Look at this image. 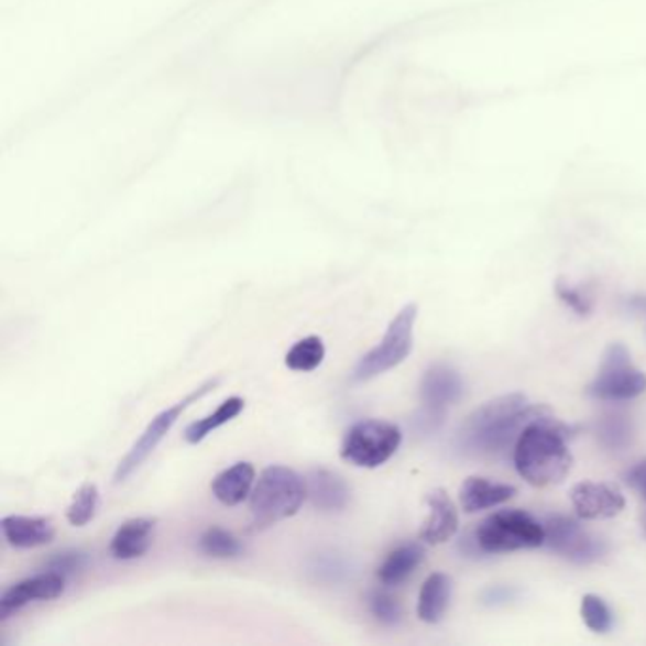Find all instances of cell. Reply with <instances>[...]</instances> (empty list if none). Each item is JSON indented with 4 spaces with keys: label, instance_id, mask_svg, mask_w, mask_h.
<instances>
[{
    "label": "cell",
    "instance_id": "277c9868",
    "mask_svg": "<svg viewBox=\"0 0 646 646\" xmlns=\"http://www.w3.org/2000/svg\"><path fill=\"white\" fill-rule=\"evenodd\" d=\"M415 320L417 306L408 304L402 307L395 319L388 322L383 340L372 351H368L354 368V382H370L408 359L414 349Z\"/></svg>",
    "mask_w": 646,
    "mask_h": 646
},
{
    "label": "cell",
    "instance_id": "7a4b0ae2",
    "mask_svg": "<svg viewBox=\"0 0 646 646\" xmlns=\"http://www.w3.org/2000/svg\"><path fill=\"white\" fill-rule=\"evenodd\" d=\"M537 406L527 402L522 393L499 396L474 409L461 430L467 449L493 456L516 442L525 425L533 419Z\"/></svg>",
    "mask_w": 646,
    "mask_h": 646
},
{
    "label": "cell",
    "instance_id": "5bb4252c",
    "mask_svg": "<svg viewBox=\"0 0 646 646\" xmlns=\"http://www.w3.org/2000/svg\"><path fill=\"white\" fill-rule=\"evenodd\" d=\"M307 499L322 512H340L351 499V490L343 478L327 469H315L306 478Z\"/></svg>",
    "mask_w": 646,
    "mask_h": 646
},
{
    "label": "cell",
    "instance_id": "4fadbf2b",
    "mask_svg": "<svg viewBox=\"0 0 646 646\" xmlns=\"http://www.w3.org/2000/svg\"><path fill=\"white\" fill-rule=\"evenodd\" d=\"M425 503L429 506V516L423 524L419 538L430 546L444 545L453 537L459 527V514L456 504L444 490H433L427 493Z\"/></svg>",
    "mask_w": 646,
    "mask_h": 646
},
{
    "label": "cell",
    "instance_id": "f1b7e54d",
    "mask_svg": "<svg viewBox=\"0 0 646 646\" xmlns=\"http://www.w3.org/2000/svg\"><path fill=\"white\" fill-rule=\"evenodd\" d=\"M556 294H558V298L567 304V306L571 307L574 314L582 315H590L592 311V304H590V299L585 294L580 293L579 288H574V286L569 285V283H565V281H558L556 283Z\"/></svg>",
    "mask_w": 646,
    "mask_h": 646
},
{
    "label": "cell",
    "instance_id": "ffe728a7",
    "mask_svg": "<svg viewBox=\"0 0 646 646\" xmlns=\"http://www.w3.org/2000/svg\"><path fill=\"white\" fill-rule=\"evenodd\" d=\"M425 550L419 545L398 546L388 554L382 567L377 569V579L383 585H398L414 574L423 563Z\"/></svg>",
    "mask_w": 646,
    "mask_h": 646
},
{
    "label": "cell",
    "instance_id": "30bf717a",
    "mask_svg": "<svg viewBox=\"0 0 646 646\" xmlns=\"http://www.w3.org/2000/svg\"><path fill=\"white\" fill-rule=\"evenodd\" d=\"M67 579L57 572H39L31 579L21 580L18 584L8 588L0 598V620H7L18 613L23 606L34 601H50L62 598Z\"/></svg>",
    "mask_w": 646,
    "mask_h": 646
},
{
    "label": "cell",
    "instance_id": "d6986e66",
    "mask_svg": "<svg viewBox=\"0 0 646 646\" xmlns=\"http://www.w3.org/2000/svg\"><path fill=\"white\" fill-rule=\"evenodd\" d=\"M449 599H451V579L448 574L444 572L430 574L419 592L417 616L427 624L440 622L448 611Z\"/></svg>",
    "mask_w": 646,
    "mask_h": 646
},
{
    "label": "cell",
    "instance_id": "603a6c76",
    "mask_svg": "<svg viewBox=\"0 0 646 646\" xmlns=\"http://www.w3.org/2000/svg\"><path fill=\"white\" fill-rule=\"evenodd\" d=\"M351 571H353L351 561L336 551L317 554L309 563V574L322 584H340L343 580L349 579Z\"/></svg>",
    "mask_w": 646,
    "mask_h": 646
},
{
    "label": "cell",
    "instance_id": "f546056e",
    "mask_svg": "<svg viewBox=\"0 0 646 646\" xmlns=\"http://www.w3.org/2000/svg\"><path fill=\"white\" fill-rule=\"evenodd\" d=\"M627 483L633 490L639 491L640 497L645 499L646 503V459L627 472Z\"/></svg>",
    "mask_w": 646,
    "mask_h": 646
},
{
    "label": "cell",
    "instance_id": "83f0119b",
    "mask_svg": "<svg viewBox=\"0 0 646 646\" xmlns=\"http://www.w3.org/2000/svg\"><path fill=\"white\" fill-rule=\"evenodd\" d=\"M88 554L83 550H65L54 554L46 563V571L57 572L65 579L83 572L88 567Z\"/></svg>",
    "mask_w": 646,
    "mask_h": 646
},
{
    "label": "cell",
    "instance_id": "2e32d148",
    "mask_svg": "<svg viewBox=\"0 0 646 646\" xmlns=\"http://www.w3.org/2000/svg\"><path fill=\"white\" fill-rule=\"evenodd\" d=\"M0 525L8 545L21 550L50 545L55 537V527L48 517L7 516Z\"/></svg>",
    "mask_w": 646,
    "mask_h": 646
},
{
    "label": "cell",
    "instance_id": "8992f818",
    "mask_svg": "<svg viewBox=\"0 0 646 646\" xmlns=\"http://www.w3.org/2000/svg\"><path fill=\"white\" fill-rule=\"evenodd\" d=\"M402 433L395 423L364 419L354 423L341 444V457L361 469H377L401 448Z\"/></svg>",
    "mask_w": 646,
    "mask_h": 646
},
{
    "label": "cell",
    "instance_id": "cb8c5ba5",
    "mask_svg": "<svg viewBox=\"0 0 646 646\" xmlns=\"http://www.w3.org/2000/svg\"><path fill=\"white\" fill-rule=\"evenodd\" d=\"M199 550L209 558L233 559L239 558L245 548L230 530L222 527H209L199 538Z\"/></svg>",
    "mask_w": 646,
    "mask_h": 646
},
{
    "label": "cell",
    "instance_id": "ac0fdd59",
    "mask_svg": "<svg viewBox=\"0 0 646 646\" xmlns=\"http://www.w3.org/2000/svg\"><path fill=\"white\" fill-rule=\"evenodd\" d=\"M256 470L251 463L241 461L222 470L211 483L212 495L226 506H238L252 493Z\"/></svg>",
    "mask_w": 646,
    "mask_h": 646
},
{
    "label": "cell",
    "instance_id": "4dcf8cb0",
    "mask_svg": "<svg viewBox=\"0 0 646 646\" xmlns=\"http://www.w3.org/2000/svg\"><path fill=\"white\" fill-rule=\"evenodd\" d=\"M643 525H645V533H646V514H645V519H643Z\"/></svg>",
    "mask_w": 646,
    "mask_h": 646
},
{
    "label": "cell",
    "instance_id": "3957f363",
    "mask_svg": "<svg viewBox=\"0 0 646 646\" xmlns=\"http://www.w3.org/2000/svg\"><path fill=\"white\" fill-rule=\"evenodd\" d=\"M306 497V480H302L293 469L281 464L267 467L251 493L252 529H265L294 516Z\"/></svg>",
    "mask_w": 646,
    "mask_h": 646
},
{
    "label": "cell",
    "instance_id": "ba28073f",
    "mask_svg": "<svg viewBox=\"0 0 646 646\" xmlns=\"http://www.w3.org/2000/svg\"><path fill=\"white\" fill-rule=\"evenodd\" d=\"M646 391V374L635 366L624 346L614 343L606 349L598 375L588 393L599 401H632Z\"/></svg>",
    "mask_w": 646,
    "mask_h": 646
},
{
    "label": "cell",
    "instance_id": "5b68a950",
    "mask_svg": "<svg viewBox=\"0 0 646 646\" xmlns=\"http://www.w3.org/2000/svg\"><path fill=\"white\" fill-rule=\"evenodd\" d=\"M477 540L490 554L538 548L545 545V525L524 511H499L480 524Z\"/></svg>",
    "mask_w": 646,
    "mask_h": 646
},
{
    "label": "cell",
    "instance_id": "6da1fadb",
    "mask_svg": "<svg viewBox=\"0 0 646 646\" xmlns=\"http://www.w3.org/2000/svg\"><path fill=\"white\" fill-rule=\"evenodd\" d=\"M571 429L551 414L548 406H537L514 446V464L519 477L535 488L563 482L572 469L567 446Z\"/></svg>",
    "mask_w": 646,
    "mask_h": 646
},
{
    "label": "cell",
    "instance_id": "e0dca14e",
    "mask_svg": "<svg viewBox=\"0 0 646 646\" xmlns=\"http://www.w3.org/2000/svg\"><path fill=\"white\" fill-rule=\"evenodd\" d=\"M516 495V488L508 483L491 482L488 478L470 477L459 490V501L467 514L493 508L511 501Z\"/></svg>",
    "mask_w": 646,
    "mask_h": 646
},
{
    "label": "cell",
    "instance_id": "484cf974",
    "mask_svg": "<svg viewBox=\"0 0 646 646\" xmlns=\"http://www.w3.org/2000/svg\"><path fill=\"white\" fill-rule=\"evenodd\" d=\"M580 614L584 620L585 626L590 627L595 633H606L613 627V614L611 609L606 606L603 599L588 593L582 598V605H580Z\"/></svg>",
    "mask_w": 646,
    "mask_h": 646
},
{
    "label": "cell",
    "instance_id": "4316f807",
    "mask_svg": "<svg viewBox=\"0 0 646 646\" xmlns=\"http://www.w3.org/2000/svg\"><path fill=\"white\" fill-rule=\"evenodd\" d=\"M368 609L377 622H382L383 626H396L402 620V609L398 601L382 590L370 593Z\"/></svg>",
    "mask_w": 646,
    "mask_h": 646
},
{
    "label": "cell",
    "instance_id": "9c48e42d",
    "mask_svg": "<svg viewBox=\"0 0 646 646\" xmlns=\"http://www.w3.org/2000/svg\"><path fill=\"white\" fill-rule=\"evenodd\" d=\"M545 545L574 563H590L605 554V545L569 516L546 517Z\"/></svg>",
    "mask_w": 646,
    "mask_h": 646
},
{
    "label": "cell",
    "instance_id": "9a60e30c",
    "mask_svg": "<svg viewBox=\"0 0 646 646\" xmlns=\"http://www.w3.org/2000/svg\"><path fill=\"white\" fill-rule=\"evenodd\" d=\"M154 530H156V519H150V517L128 519L125 524L118 527L114 537L110 540L112 558L120 561L143 558L152 546Z\"/></svg>",
    "mask_w": 646,
    "mask_h": 646
},
{
    "label": "cell",
    "instance_id": "7402d4cb",
    "mask_svg": "<svg viewBox=\"0 0 646 646\" xmlns=\"http://www.w3.org/2000/svg\"><path fill=\"white\" fill-rule=\"evenodd\" d=\"M327 348L319 336H307L304 340L296 341L293 348L288 349L285 357L286 366L294 372H314L325 361Z\"/></svg>",
    "mask_w": 646,
    "mask_h": 646
},
{
    "label": "cell",
    "instance_id": "44dd1931",
    "mask_svg": "<svg viewBox=\"0 0 646 646\" xmlns=\"http://www.w3.org/2000/svg\"><path fill=\"white\" fill-rule=\"evenodd\" d=\"M243 408H245V401H243V398H239V396L228 398V401L222 402L212 414L205 415L204 419L190 423V425L186 427V430H184L186 442L194 444V446L204 442L205 438L211 435V433L220 429V427H225L226 423L236 419V417L243 412Z\"/></svg>",
    "mask_w": 646,
    "mask_h": 646
},
{
    "label": "cell",
    "instance_id": "8fae6325",
    "mask_svg": "<svg viewBox=\"0 0 646 646\" xmlns=\"http://www.w3.org/2000/svg\"><path fill=\"white\" fill-rule=\"evenodd\" d=\"M571 503L582 519H609L624 511L626 499L613 483L580 482L571 490Z\"/></svg>",
    "mask_w": 646,
    "mask_h": 646
},
{
    "label": "cell",
    "instance_id": "52a82bcc",
    "mask_svg": "<svg viewBox=\"0 0 646 646\" xmlns=\"http://www.w3.org/2000/svg\"><path fill=\"white\" fill-rule=\"evenodd\" d=\"M217 385L218 380H211V382L204 383L201 387L191 391L190 395L184 396L183 401L173 404L169 408H165L164 412H160V414L146 425L143 435L136 438V442L131 446L130 451L125 453L122 461L118 463L117 472H114V482L122 483L125 482L128 478L133 477L136 470L141 469V464H143L144 461L156 451L157 446L162 444V440L167 436V433L175 427V423L180 419V415H183L186 409L190 408L194 402L204 398V396L207 395L211 388L217 387Z\"/></svg>",
    "mask_w": 646,
    "mask_h": 646
},
{
    "label": "cell",
    "instance_id": "d4e9b609",
    "mask_svg": "<svg viewBox=\"0 0 646 646\" xmlns=\"http://www.w3.org/2000/svg\"><path fill=\"white\" fill-rule=\"evenodd\" d=\"M99 490L96 483H84L80 490L76 491L75 497L67 508L68 524L75 527H84L96 517L99 508Z\"/></svg>",
    "mask_w": 646,
    "mask_h": 646
},
{
    "label": "cell",
    "instance_id": "7c38bea8",
    "mask_svg": "<svg viewBox=\"0 0 646 646\" xmlns=\"http://www.w3.org/2000/svg\"><path fill=\"white\" fill-rule=\"evenodd\" d=\"M461 395H463V380L456 370L444 364H436L423 375L421 401L430 417L442 415L448 406L461 398Z\"/></svg>",
    "mask_w": 646,
    "mask_h": 646
}]
</instances>
